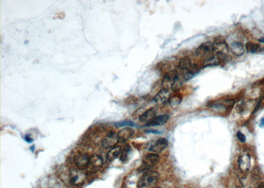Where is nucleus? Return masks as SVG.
I'll list each match as a JSON object with an SVG mask.
<instances>
[{"label": "nucleus", "instance_id": "a878e982", "mask_svg": "<svg viewBox=\"0 0 264 188\" xmlns=\"http://www.w3.org/2000/svg\"><path fill=\"white\" fill-rule=\"evenodd\" d=\"M236 137L239 140V141L241 142V143H245L246 141V137L245 136V135L243 134L241 132H237Z\"/></svg>", "mask_w": 264, "mask_h": 188}, {"label": "nucleus", "instance_id": "4468645a", "mask_svg": "<svg viewBox=\"0 0 264 188\" xmlns=\"http://www.w3.org/2000/svg\"><path fill=\"white\" fill-rule=\"evenodd\" d=\"M170 90L168 89H162L159 92L155 95L154 97V102L159 104H165L168 102V100L170 97Z\"/></svg>", "mask_w": 264, "mask_h": 188}, {"label": "nucleus", "instance_id": "f257e3e1", "mask_svg": "<svg viewBox=\"0 0 264 188\" xmlns=\"http://www.w3.org/2000/svg\"><path fill=\"white\" fill-rule=\"evenodd\" d=\"M160 179L159 173L155 171L145 172L138 183V188H155Z\"/></svg>", "mask_w": 264, "mask_h": 188}, {"label": "nucleus", "instance_id": "aec40b11", "mask_svg": "<svg viewBox=\"0 0 264 188\" xmlns=\"http://www.w3.org/2000/svg\"><path fill=\"white\" fill-rule=\"evenodd\" d=\"M192 60L188 56H184L180 60L178 64V67L182 71H188L192 66Z\"/></svg>", "mask_w": 264, "mask_h": 188}, {"label": "nucleus", "instance_id": "c756f323", "mask_svg": "<svg viewBox=\"0 0 264 188\" xmlns=\"http://www.w3.org/2000/svg\"><path fill=\"white\" fill-rule=\"evenodd\" d=\"M257 188H264V182L260 183V184L258 186Z\"/></svg>", "mask_w": 264, "mask_h": 188}, {"label": "nucleus", "instance_id": "7c9ffc66", "mask_svg": "<svg viewBox=\"0 0 264 188\" xmlns=\"http://www.w3.org/2000/svg\"><path fill=\"white\" fill-rule=\"evenodd\" d=\"M258 41H259V42L263 43V44H264V37H262V38H259V39H258Z\"/></svg>", "mask_w": 264, "mask_h": 188}, {"label": "nucleus", "instance_id": "c85d7f7f", "mask_svg": "<svg viewBox=\"0 0 264 188\" xmlns=\"http://www.w3.org/2000/svg\"><path fill=\"white\" fill-rule=\"evenodd\" d=\"M24 139H25V141L28 143H32L33 141V139L29 137V136H28V135H26L25 137H24Z\"/></svg>", "mask_w": 264, "mask_h": 188}, {"label": "nucleus", "instance_id": "0eeeda50", "mask_svg": "<svg viewBox=\"0 0 264 188\" xmlns=\"http://www.w3.org/2000/svg\"><path fill=\"white\" fill-rule=\"evenodd\" d=\"M159 160V156L156 153H149L146 155L143 158V168L145 169H149V168L154 166L156 165Z\"/></svg>", "mask_w": 264, "mask_h": 188}, {"label": "nucleus", "instance_id": "cd10ccee", "mask_svg": "<svg viewBox=\"0 0 264 188\" xmlns=\"http://www.w3.org/2000/svg\"><path fill=\"white\" fill-rule=\"evenodd\" d=\"M145 133H153V134H161L162 133V132H160L159 130H156V129H147L145 131Z\"/></svg>", "mask_w": 264, "mask_h": 188}, {"label": "nucleus", "instance_id": "a211bd4d", "mask_svg": "<svg viewBox=\"0 0 264 188\" xmlns=\"http://www.w3.org/2000/svg\"><path fill=\"white\" fill-rule=\"evenodd\" d=\"M121 151V147L120 146H116L113 148H112L110 150L107 152L106 155V159L109 161H113L116 158H118V157L120 155Z\"/></svg>", "mask_w": 264, "mask_h": 188}, {"label": "nucleus", "instance_id": "4be33fe9", "mask_svg": "<svg viewBox=\"0 0 264 188\" xmlns=\"http://www.w3.org/2000/svg\"><path fill=\"white\" fill-rule=\"evenodd\" d=\"M245 48L248 52L252 53V54H257V53L263 51V48L262 49L261 46L260 44L252 42H247L245 45Z\"/></svg>", "mask_w": 264, "mask_h": 188}, {"label": "nucleus", "instance_id": "b1692460", "mask_svg": "<svg viewBox=\"0 0 264 188\" xmlns=\"http://www.w3.org/2000/svg\"><path fill=\"white\" fill-rule=\"evenodd\" d=\"M131 151V148L129 145V144H126V145L122 149L121 153H120V161L121 162H126L128 160V157H130V155Z\"/></svg>", "mask_w": 264, "mask_h": 188}, {"label": "nucleus", "instance_id": "f3484780", "mask_svg": "<svg viewBox=\"0 0 264 188\" xmlns=\"http://www.w3.org/2000/svg\"><path fill=\"white\" fill-rule=\"evenodd\" d=\"M229 50L232 54L237 57H240L244 54V48L242 43L239 42H234L229 46Z\"/></svg>", "mask_w": 264, "mask_h": 188}, {"label": "nucleus", "instance_id": "473e14b6", "mask_svg": "<svg viewBox=\"0 0 264 188\" xmlns=\"http://www.w3.org/2000/svg\"><path fill=\"white\" fill-rule=\"evenodd\" d=\"M260 83H261V84H263V85H264V77L261 80V82H260Z\"/></svg>", "mask_w": 264, "mask_h": 188}, {"label": "nucleus", "instance_id": "f704fd0d", "mask_svg": "<svg viewBox=\"0 0 264 188\" xmlns=\"http://www.w3.org/2000/svg\"><path fill=\"white\" fill-rule=\"evenodd\" d=\"M155 188H160V187H155Z\"/></svg>", "mask_w": 264, "mask_h": 188}, {"label": "nucleus", "instance_id": "7ed1b4c3", "mask_svg": "<svg viewBox=\"0 0 264 188\" xmlns=\"http://www.w3.org/2000/svg\"><path fill=\"white\" fill-rule=\"evenodd\" d=\"M179 80L178 72L176 69L167 71L164 75L162 82V89L169 90L172 88L174 83Z\"/></svg>", "mask_w": 264, "mask_h": 188}, {"label": "nucleus", "instance_id": "bb28decb", "mask_svg": "<svg viewBox=\"0 0 264 188\" xmlns=\"http://www.w3.org/2000/svg\"><path fill=\"white\" fill-rule=\"evenodd\" d=\"M262 99H263V98L262 97H260V100H259V101L258 102H257V104H256V107H255V108H254V110H253V114H255L256 112H257L259 110V109L260 108V107H261V106H262Z\"/></svg>", "mask_w": 264, "mask_h": 188}, {"label": "nucleus", "instance_id": "1a4fd4ad", "mask_svg": "<svg viewBox=\"0 0 264 188\" xmlns=\"http://www.w3.org/2000/svg\"><path fill=\"white\" fill-rule=\"evenodd\" d=\"M85 179V174L81 170H73L70 173V180L73 184L79 186L83 182Z\"/></svg>", "mask_w": 264, "mask_h": 188}, {"label": "nucleus", "instance_id": "393cba45", "mask_svg": "<svg viewBox=\"0 0 264 188\" xmlns=\"http://www.w3.org/2000/svg\"><path fill=\"white\" fill-rule=\"evenodd\" d=\"M116 126L118 127H124V126H135V123L133 122L130 121V120H124V121H121L117 122L115 123Z\"/></svg>", "mask_w": 264, "mask_h": 188}, {"label": "nucleus", "instance_id": "20e7f679", "mask_svg": "<svg viewBox=\"0 0 264 188\" xmlns=\"http://www.w3.org/2000/svg\"><path fill=\"white\" fill-rule=\"evenodd\" d=\"M196 54L202 57L204 60H207L214 55L213 45L211 42H206L200 45L195 50Z\"/></svg>", "mask_w": 264, "mask_h": 188}, {"label": "nucleus", "instance_id": "9d476101", "mask_svg": "<svg viewBox=\"0 0 264 188\" xmlns=\"http://www.w3.org/2000/svg\"><path fill=\"white\" fill-rule=\"evenodd\" d=\"M89 159L90 157H89L87 154L79 153L74 158L75 165L79 170H82L87 167L89 162Z\"/></svg>", "mask_w": 264, "mask_h": 188}, {"label": "nucleus", "instance_id": "72a5a7b5", "mask_svg": "<svg viewBox=\"0 0 264 188\" xmlns=\"http://www.w3.org/2000/svg\"><path fill=\"white\" fill-rule=\"evenodd\" d=\"M232 188H238V187H237L236 186H233Z\"/></svg>", "mask_w": 264, "mask_h": 188}, {"label": "nucleus", "instance_id": "f03ea898", "mask_svg": "<svg viewBox=\"0 0 264 188\" xmlns=\"http://www.w3.org/2000/svg\"><path fill=\"white\" fill-rule=\"evenodd\" d=\"M213 45L214 55L219 56L221 59L224 58L229 50V47L224 38L222 36H217L214 40Z\"/></svg>", "mask_w": 264, "mask_h": 188}, {"label": "nucleus", "instance_id": "ddd939ff", "mask_svg": "<svg viewBox=\"0 0 264 188\" xmlns=\"http://www.w3.org/2000/svg\"><path fill=\"white\" fill-rule=\"evenodd\" d=\"M168 145V140L166 138L162 137L158 139L154 144L151 145L149 148V151L154 153H159L167 148Z\"/></svg>", "mask_w": 264, "mask_h": 188}, {"label": "nucleus", "instance_id": "6ab92c4d", "mask_svg": "<svg viewBox=\"0 0 264 188\" xmlns=\"http://www.w3.org/2000/svg\"><path fill=\"white\" fill-rule=\"evenodd\" d=\"M222 60L223 59H221V57H219V56L213 55L212 57H209V58L203 61V66L204 67H210V66L219 65L221 64Z\"/></svg>", "mask_w": 264, "mask_h": 188}, {"label": "nucleus", "instance_id": "2f4dec72", "mask_svg": "<svg viewBox=\"0 0 264 188\" xmlns=\"http://www.w3.org/2000/svg\"><path fill=\"white\" fill-rule=\"evenodd\" d=\"M260 123H261V125H262V126H263V127H264V118H262L261 119Z\"/></svg>", "mask_w": 264, "mask_h": 188}, {"label": "nucleus", "instance_id": "9b49d317", "mask_svg": "<svg viewBox=\"0 0 264 188\" xmlns=\"http://www.w3.org/2000/svg\"><path fill=\"white\" fill-rule=\"evenodd\" d=\"M157 112V109L155 107L151 108L146 110L139 118V121L141 123H146V124L150 122L151 120L156 117V114Z\"/></svg>", "mask_w": 264, "mask_h": 188}, {"label": "nucleus", "instance_id": "6e6552de", "mask_svg": "<svg viewBox=\"0 0 264 188\" xmlns=\"http://www.w3.org/2000/svg\"><path fill=\"white\" fill-rule=\"evenodd\" d=\"M118 141L117 134L114 132H110L102 140V145L106 148H112L116 147Z\"/></svg>", "mask_w": 264, "mask_h": 188}, {"label": "nucleus", "instance_id": "412c9836", "mask_svg": "<svg viewBox=\"0 0 264 188\" xmlns=\"http://www.w3.org/2000/svg\"><path fill=\"white\" fill-rule=\"evenodd\" d=\"M182 100V96L181 94L178 93H174V94H171L170 97L168 100V102L171 107L175 108L177 107L181 103Z\"/></svg>", "mask_w": 264, "mask_h": 188}, {"label": "nucleus", "instance_id": "2eb2a0df", "mask_svg": "<svg viewBox=\"0 0 264 188\" xmlns=\"http://www.w3.org/2000/svg\"><path fill=\"white\" fill-rule=\"evenodd\" d=\"M134 132L135 131L133 129L128 127H125L123 129L120 130V131L117 133L118 141L121 143L126 142L127 141H128L132 136H133Z\"/></svg>", "mask_w": 264, "mask_h": 188}, {"label": "nucleus", "instance_id": "39448f33", "mask_svg": "<svg viewBox=\"0 0 264 188\" xmlns=\"http://www.w3.org/2000/svg\"><path fill=\"white\" fill-rule=\"evenodd\" d=\"M234 103H235V100L234 99H220L213 101L208 105V107L215 110L223 111L232 108Z\"/></svg>", "mask_w": 264, "mask_h": 188}, {"label": "nucleus", "instance_id": "f8f14e48", "mask_svg": "<svg viewBox=\"0 0 264 188\" xmlns=\"http://www.w3.org/2000/svg\"><path fill=\"white\" fill-rule=\"evenodd\" d=\"M170 118V115L163 114L156 116L149 123H147L145 126L146 127H155V126H162L168 122Z\"/></svg>", "mask_w": 264, "mask_h": 188}, {"label": "nucleus", "instance_id": "423d86ee", "mask_svg": "<svg viewBox=\"0 0 264 188\" xmlns=\"http://www.w3.org/2000/svg\"><path fill=\"white\" fill-rule=\"evenodd\" d=\"M102 165H103L102 158L98 155H93L90 157L89 165L87 167V170L89 173H95L100 169Z\"/></svg>", "mask_w": 264, "mask_h": 188}, {"label": "nucleus", "instance_id": "dca6fc26", "mask_svg": "<svg viewBox=\"0 0 264 188\" xmlns=\"http://www.w3.org/2000/svg\"><path fill=\"white\" fill-rule=\"evenodd\" d=\"M238 166L242 172H248L250 168V157L248 155H244L238 158Z\"/></svg>", "mask_w": 264, "mask_h": 188}, {"label": "nucleus", "instance_id": "5701e85b", "mask_svg": "<svg viewBox=\"0 0 264 188\" xmlns=\"http://www.w3.org/2000/svg\"><path fill=\"white\" fill-rule=\"evenodd\" d=\"M198 71H199L198 67L195 64L192 65L189 69L186 71V73H185V74L184 76V80L188 81L189 79L193 78V77H194L195 75H196L198 73Z\"/></svg>", "mask_w": 264, "mask_h": 188}]
</instances>
